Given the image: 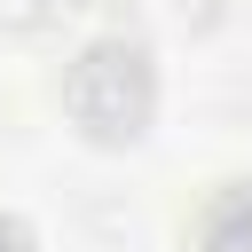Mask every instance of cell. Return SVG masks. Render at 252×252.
Segmentation results:
<instances>
[{
  "instance_id": "2",
  "label": "cell",
  "mask_w": 252,
  "mask_h": 252,
  "mask_svg": "<svg viewBox=\"0 0 252 252\" xmlns=\"http://www.w3.org/2000/svg\"><path fill=\"white\" fill-rule=\"evenodd\" d=\"M197 252H252V181L220 189L197 220Z\"/></svg>"
},
{
  "instance_id": "3",
  "label": "cell",
  "mask_w": 252,
  "mask_h": 252,
  "mask_svg": "<svg viewBox=\"0 0 252 252\" xmlns=\"http://www.w3.org/2000/svg\"><path fill=\"white\" fill-rule=\"evenodd\" d=\"M0 252H32V244H24V228H16V220H0Z\"/></svg>"
},
{
  "instance_id": "1",
  "label": "cell",
  "mask_w": 252,
  "mask_h": 252,
  "mask_svg": "<svg viewBox=\"0 0 252 252\" xmlns=\"http://www.w3.org/2000/svg\"><path fill=\"white\" fill-rule=\"evenodd\" d=\"M71 110H79V126L87 134H102V142H118V134H134L142 118H150V63H142V47H126V39H102V47H87L79 63H71Z\"/></svg>"
}]
</instances>
